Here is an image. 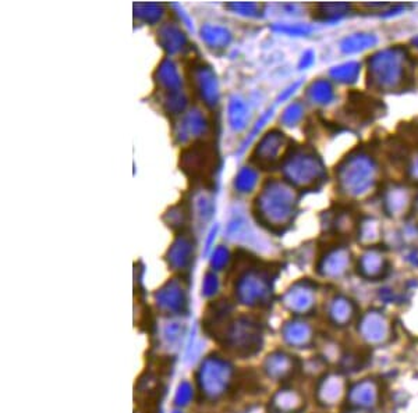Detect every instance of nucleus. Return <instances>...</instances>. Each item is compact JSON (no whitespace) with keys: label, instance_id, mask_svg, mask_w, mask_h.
Here are the masks:
<instances>
[{"label":"nucleus","instance_id":"16","mask_svg":"<svg viewBox=\"0 0 418 413\" xmlns=\"http://www.w3.org/2000/svg\"><path fill=\"white\" fill-rule=\"evenodd\" d=\"M304 57V56H302ZM312 61V57H311V53H308V55H305V57L302 59V63H304V67H307L309 63Z\"/></svg>","mask_w":418,"mask_h":413},{"label":"nucleus","instance_id":"17","mask_svg":"<svg viewBox=\"0 0 418 413\" xmlns=\"http://www.w3.org/2000/svg\"><path fill=\"white\" fill-rule=\"evenodd\" d=\"M413 175H414V178H418V161L417 164L414 166V168H413Z\"/></svg>","mask_w":418,"mask_h":413},{"label":"nucleus","instance_id":"11","mask_svg":"<svg viewBox=\"0 0 418 413\" xmlns=\"http://www.w3.org/2000/svg\"><path fill=\"white\" fill-rule=\"evenodd\" d=\"M321 13L325 15V18H340L346 14L349 10V6L344 3H328L321 4Z\"/></svg>","mask_w":418,"mask_h":413},{"label":"nucleus","instance_id":"5","mask_svg":"<svg viewBox=\"0 0 418 413\" xmlns=\"http://www.w3.org/2000/svg\"><path fill=\"white\" fill-rule=\"evenodd\" d=\"M375 42V36L370 34H354L342 42V50L346 53H354L372 46Z\"/></svg>","mask_w":418,"mask_h":413},{"label":"nucleus","instance_id":"9","mask_svg":"<svg viewBox=\"0 0 418 413\" xmlns=\"http://www.w3.org/2000/svg\"><path fill=\"white\" fill-rule=\"evenodd\" d=\"M194 398V389L188 382H181L174 393V405L184 408L190 405L191 400Z\"/></svg>","mask_w":418,"mask_h":413},{"label":"nucleus","instance_id":"7","mask_svg":"<svg viewBox=\"0 0 418 413\" xmlns=\"http://www.w3.org/2000/svg\"><path fill=\"white\" fill-rule=\"evenodd\" d=\"M360 71L358 63H346L339 67H335L330 71V75L339 82H354Z\"/></svg>","mask_w":418,"mask_h":413},{"label":"nucleus","instance_id":"4","mask_svg":"<svg viewBox=\"0 0 418 413\" xmlns=\"http://www.w3.org/2000/svg\"><path fill=\"white\" fill-rule=\"evenodd\" d=\"M156 303L160 310L167 313H181L187 305L186 291L177 282H169L156 294Z\"/></svg>","mask_w":418,"mask_h":413},{"label":"nucleus","instance_id":"14","mask_svg":"<svg viewBox=\"0 0 418 413\" xmlns=\"http://www.w3.org/2000/svg\"><path fill=\"white\" fill-rule=\"evenodd\" d=\"M300 117H301V106H300V105H293V106H290V108L284 112L283 120H284V123H287L288 126H291V124L295 123Z\"/></svg>","mask_w":418,"mask_h":413},{"label":"nucleus","instance_id":"10","mask_svg":"<svg viewBox=\"0 0 418 413\" xmlns=\"http://www.w3.org/2000/svg\"><path fill=\"white\" fill-rule=\"evenodd\" d=\"M183 335H184V326H180V323H172L165 327L162 338L170 347V345L179 344Z\"/></svg>","mask_w":418,"mask_h":413},{"label":"nucleus","instance_id":"3","mask_svg":"<svg viewBox=\"0 0 418 413\" xmlns=\"http://www.w3.org/2000/svg\"><path fill=\"white\" fill-rule=\"evenodd\" d=\"M347 170H342V181L346 189L353 194H361L371 185L374 178V166L364 156L347 161Z\"/></svg>","mask_w":418,"mask_h":413},{"label":"nucleus","instance_id":"15","mask_svg":"<svg viewBox=\"0 0 418 413\" xmlns=\"http://www.w3.org/2000/svg\"><path fill=\"white\" fill-rule=\"evenodd\" d=\"M228 256V254L223 251V249H218L216 251V254H215V256H214V261H212V265H214V268H222L225 263H226V258Z\"/></svg>","mask_w":418,"mask_h":413},{"label":"nucleus","instance_id":"8","mask_svg":"<svg viewBox=\"0 0 418 413\" xmlns=\"http://www.w3.org/2000/svg\"><path fill=\"white\" fill-rule=\"evenodd\" d=\"M309 95L318 103H329L333 98V89L328 81H316L309 89Z\"/></svg>","mask_w":418,"mask_h":413},{"label":"nucleus","instance_id":"1","mask_svg":"<svg viewBox=\"0 0 418 413\" xmlns=\"http://www.w3.org/2000/svg\"><path fill=\"white\" fill-rule=\"evenodd\" d=\"M232 380V366L228 361L212 354L204 359L197 372L198 390L209 403L222 398Z\"/></svg>","mask_w":418,"mask_h":413},{"label":"nucleus","instance_id":"2","mask_svg":"<svg viewBox=\"0 0 418 413\" xmlns=\"http://www.w3.org/2000/svg\"><path fill=\"white\" fill-rule=\"evenodd\" d=\"M403 50L391 49L374 56L370 60V74L372 75V82H375L381 89H393L406 78V71L403 68Z\"/></svg>","mask_w":418,"mask_h":413},{"label":"nucleus","instance_id":"19","mask_svg":"<svg viewBox=\"0 0 418 413\" xmlns=\"http://www.w3.org/2000/svg\"><path fill=\"white\" fill-rule=\"evenodd\" d=\"M173 413H181V412H179V411H174V412Z\"/></svg>","mask_w":418,"mask_h":413},{"label":"nucleus","instance_id":"12","mask_svg":"<svg viewBox=\"0 0 418 413\" xmlns=\"http://www.w3.org/2000/svg\"><path fill=\"white\" fill-rule=\"evenodd\" d=\"M256 184V173L251 170H243L239 175V180L236 182V185L243 191L247 192L250 191Z\"/></svg>","mask_w":418,"mask_h":413},{"label":"nucleus","instance_id":"6","mask_svg":"<svg viewBox=\"0 0 418 413\" xmlns=\"http://www.w3.org/2000/svg\"><path fill=\"white\" fill-rule=\"evenodd\" d=\"M283 134H278V133H272L268 134V137L263 140V145L260 146L258 152H261L264 160H275L277 153L280 150V146L283 143Z\"/></svg>","mask_w":418,"mask_h":413},{"label":"nucleus","instance_id":"13","mask_svg":"<svg viewBox=\"0 0 418 413\" xmlns=\"http://www.w3.org/2000/svg\"><path fill=\"white\" fill-rule=\"evenodd\" d=\"M218 289V278L211 273H208L205 280H204V285H202V295L205 296H211L216 292Z\"/></svg>","mask_w":418,"mask_h":413},{"label":"nucleus","instance_id":"18","mask_svg":"<svg viewBox=\"0 0 418 413\" xmlns=\"http://www.w3.org/2000/svg\"><path fill=\"white\" fill-rule=\"evenodd\" d=\"M414 42H416V43H417V45H418V38H417V39H414Z\"/></svg>","mask_w":418,"mask_h":413}]
</instances>
